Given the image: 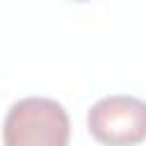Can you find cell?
Listing matches in <instances>:
<instances>
[{
  "label": "cell",
  "instance_id": "1",
  "mask_svg": "<svg viewBox=\"0 0 146 146\" xmlns=\"http://www.w3.org/2000/svg\"><path fill=\"white\" fill-rule=\"evenodd\" d=\"M68 135V114L52 98H23L5 116L2 139L7 146H66Z\"/></svg>",
  "mask_w": 146,
  "mask_h": 146
},
{
  "label": "cell",
  "instance_id": "2",
  "mask_svg": "<svg viewBox=\"0 0 146 146\" xmlns=\"http://www.w3.org/2000/svg\"><path fill=\"white\" fill-rule=\"evenodd\" d=\"M89 135L110 146H132L146 139V103L135 96H107L87 114Z\"/></svg>",
  "mask_w": 146,
  "mask_h": 146
},
{
  "label": "cell",
  "instance_id": "3",
  "mask_svg": "<svg viewBox=\"0 0 146 146\" xmlns=\"http://www.w3.org/2000/svg\"><path fill=\"white\" fill-rule=\"evenodd\" d=\"M78 2H87V0H78Z\"/></svg>",
  "mask_w": 146,
  "mask_h": 146
}]
</instances>
